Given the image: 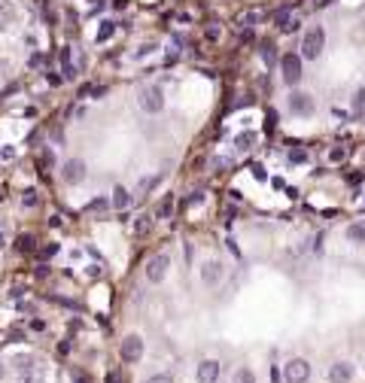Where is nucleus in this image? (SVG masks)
Masks as SVG:
<instances>
[{
	"label": "nucleus",
	"mask_w": 365,
	"mask_h": 383,
	"mask_svg": "<svg viewBox=\"0 0 365 383\" xmlns=\"http://www.w3.org/2000/svg\"><path fill=\"white\" fill-rule=\"evenodd\" d=\"M323 46H326V31H323L320 25L307 28L304 37H301V58H307V61L320 58V55H323Z\"/></svg>",
	"instance_id": "nucleus-1"
},
{
	"label": "nucleus",
	"mask_w": 365,
	"mask_h": 383,
	"mask_svg": "<svg viewBox=\"0 0 365 383\" xmlns=\"http://www.w3.org/2000/svg\"><path fill=\"white\" fill-rule=\"evenodd\" d=\"M301 55H295V52H286V55H280V73H283V82L289 85H299L301 82Z\"/></svg>",
	"instance_id": "nucleus-2"
},
{
	"label": "nucleus",
	"mask_w": 365,
	"mask_h": 383,
	"mask_svg": "<svg viewBox=\"0 0 365 383\" xmlns=\"http://www.w3.org/2000/svg\"><path fill=\"white\" fill-rule=\"evenodd\" d=\"M167 268H170V255H165V253L152 255L149 262H146V280L149 283H162L165 277H167Z\"/></svg>",
	"instance_id": "nucleus-3"
},
{
	"label": "nucleus",
	"mask_w": 365,
	"mask_h": 383,
	"mask_svg": "<svg viewBox=\"0 0 365 383\" xmlns=\"http://www.w3.org/2000/svg\"><path fill=\"white\" fill-rule=\"evenodd\" d=\"M307 377H310V365L304 359H292V362L283 365V380L286 383H304Z\"/></svg>",
	"instance_id": "nucleus-4"
},
{
	"label": "nucleus",
	"mask_w": 365,
	"mask_h": 383,
	"mask_svg": "<svg viewBox=\"0 0 365 383\" xmlns=\"http://www.w3.org/2000/svg\"><path fill=\"white\" fill-rule=\"evenodd\" d=\"M140 107L146 113H162L165 110V95H162L159 85H149V89L140 92Z\"/></svg>",
	"instance_id": "nucleus-5"
},
{
	"label": "nucleus",
	"mask_w": 365,
	"mask_h": 383,
	"mask_svg": "<svg viewBox=\"0 0 365 383\" xmlns=\"http://www.w3.org/2000/svg\"><path fill=\"white\" fill-rule=\"evenodd\" d=\"M119 353H122V362H137V359L143 356V341H140V335H128L125 341H122Z\"/></svg>",
	"instance_id": "nucleus-6"
},
{
	"label": "nucleus",
	"mask_w": 365,
	"mask_h": 383,
	"mask_svg": "<svg viewBox=\"0 0 365 383\" xmlns=\"http://www.w3.org/2000/svg\"><path fill=\"white\" fill-rule=\"evenodd\" d=\"M289 110H292L295 116H310V113H314V100H310V95H304V92H292Z\"/></svg>",
	"instance_id": "nucleus-7"
},
{
	"label": "nucleus",
	"mask_w": 365,
	"mask_h": 383,
	"mask_svg": "<svg viewBox=\"0 0 365 383\" xmlns=\"http://www.w3.org/2000/svg\"><path fill=\"white\" fill-rule=\"evenodd\" d=\"M61 177H64V183H70V186H76V183H82L85 180V164L79 161V159H70L64 164V170H61Z\"/></svg>",
	"instance_id": "nucleus-8"
},
{
	"label": "nucleus",
	"mask_w": 365,
	"mask_h": 383,
	"mask_svg": "<svg viewBox=\"0 0 365 383\" xmlns=\"http://www.w3.org/2000/svg\"><path fill=\"white\" fill-rule=\"evenodd\" d=\"M274 25H277V31H280V33H292V31H299V19H295V15L289 12V6H283L280 12H277L274 15Z\"/></svg>",
	"instance_id": "nucleus-9"
},
{
	"label": "nucleus",
	"mask_w": 365,
	"mask_h": 383,
	"mask_svg": "<svg viewBox=\"0 0 365 383\" xmlns=\"http://www.w3.org/2000/svg\"><path fill=\"white\" fill-rule=\"evenodd\" d=\"M219 371H222V365L213 362V359H207L198 365V383H216L219 380Z\"/></svg>",
	"instance_id": "nucleus-10"
},
{
	"label": "nucleus",
	"mask_w": 365,
	"mask_h": 383,
	"mask_svg": "<svg viewBox=\"0 0 365 383\" xmlns=\"http://www.w3.org/2000/svg\"><path fill=\"white\" fill-rule=\"evenodd\" d=\"M201 280H204L207 286H216V283L222 280V265H219V262H204V265H201Z\"/></svg>",
	"instance_id": "nucleus-11"
},
{
	"label": "nucleus",
	"mask_w": 365,
	"mask_h": 383,
	"mask_svg": "<svg viewBox=\"0 0 365 383\" xmlns=\"http://www.w3.org/2000/svg\"><path fill=\"white\" fill-rule=\"evenodd\" d=\"M259 19H262V12H259V9H243V12L237 15V19H234V25H237L240 31H243V28L250 31V28H253V25H256Z\"/></svg>",
	"instance_id": "nucleus-12"
},
{
	"label": "nucleus",
	"mask_w": 365,
	"mask_h": 383,
	"mask_svg": "<svg viewBox=\"0 0 365 383\" xmlns=\"http://www.w3.org/2000/svg\"><path fill=\"white\" fill-rule=\"evenodd\" d=\"M329 377H332L335 383H347V380L353 377V368H350L347 362H338V365H332V371H329Z\"/></svg>",
	"instance_id": "nucleus-13"
},
{
	"label": "nucleus",
	"mask_w": 365,
	"mask_h": 383,
	"mask_svg": "<svg viewBox=\"0 0 365 383\" xmlns=\"http://www.w3.org/2000/svg\"><path fill=\"white\" fill-rule=\"evenodd\" d=\"M259 55H262V61L271 67V64H280V55H277V46L271 40H265L262 46H259Z\"/></svg>",
	"instance_id": "nucleus-14"
},
{
	"label": "nucleus",
	"mask_w": 365,
	"mask_h": 383,
	"mask_svg": "<svg viewBox=\"0 0 365 383\" xmlns=\"http://www.w3.org/2000/svg\"><path fill=\"white\" fill-rule=\"evenodd\" d=\"M128 204H131V195H128V192L122 189V186H116V189H113V207H119V210H125Z\"/></svg>",
	"instance_id": "nucleus-15"
},
{
	"label": "nucleus",
	"mask_w": 365,
	"mask_h": 383,
	"mask_svg": "<svg viewBox=\"0 0 365 383\" xmlns=\"http://www.w3.org/2000/svg\"><path fill=\"white\" fill-rule=\"evenodd\" d=\"M347 237L353 243H365V222H353L350 228H347Z\"/></svg>",
	"instance_id": "nucleus-16"
},
{
	"label": "nucleus",
	"mask_w": 365,
	"mask_h": 383,
	"mask_svg": "<svg viewBox=\"0 0 365 383\" xmlns=\"http://www.w3.org/2000/svg\"><path fill=\"white\" fill-rule=\"evenodd\" d=\"M107 207H110V201H107V198H95V201H89V204H85V213H103Z\"/></svg>",
	"instance_id": "nucleus-17"
},
{
	"label": "nucleus",
	"mask_w": 365,
	"mask_h": 383,
	"mask_svg": "<svg viewBox=\"0 0 365 383\" xmlns=\"http://www.w3.org/2000/svg\"><path fill=\"white\" fill-rule=\"evenodd\" d=\"M113 33H116V22H103L100 31H98V43H107Z\"/></svg>",
	"instance_id": "nucleus-18"
},
{
	"label": "nucleus",
	"mask_w": 365,
	"mask_h": 383,
	"mask_svg": "<svg viewBox=\"0 0 365 383\" xmlns=\"http://www.w3.org/2000/svg\"><path fill=\"white\" fill-rule=\"evenodd\" d=\"M12 19V6L6 3V0H0V31L6 28V22Z\"/></svg>",
	"instance_id": "nucleus-19"
},
{
	"label": "nucleus",
	"mask_w": 365,
	"mask_h": 383,
	"mask_svg": "<svg viewBox=\"0 0 365 383\" xmlns=\"http://www.w3.org/2000/svg\"><path fill=\"white\" fill-rule=\"evenodd\" d=\"M19 383H43V374L33 371V368H31V371H22V380H19Z\"/></svg>",
	"instance_id": "nucleus-20"
},
{
	"label": "nucleus",
	"mask_w": 365,
	"mask_h": 383,
	"mask_svg": "<svg viewBox=\"0 0 365 383\" xmlns=\"http://www.w3.org/2000/svg\"><path fill=\"white\" fill-rule=\"evenodd\" d=\"M234 383H256V374H253L250 368H243V371L234 374Z\"/></svg>",
	"instance_id": "nucleus-21"
},
{
	"label": "nucleus",
	"mask_w": 365,
	"mask_h": 383,
	"mask_svg": "<svg viewBox=\"0 0 365 383\" xmlns=\"http://www.w3.org/2000/svg\"><path fill=\"white\" fill-rule=\"evenodd\" d=\"M15 247H19L22 253H31V250H33V237H31V234H22V237H19V243H15Z\"/></svg>",
	"instance_id": "nucleus-22"
},
{
	"label": "nucleus",
	"mask_w": 365,
	"mask_h": 383,
	"mask_svg": "<svg viewBox=\"0 0 365 383\" xmlns=\"http://www.w3.org/2000/svg\"><path fill=\"white\" fill-rule=\"evenodd\" d=\"M52 161H55V155H52V152L46 149V152L40 155V161H37V164H40V170H49V167H52Z\"/></svg>",
	"instance_id": "nucleus-23"
},
{
	"label": "nucleus",
	"mask_w": 365,
	"mask_h": 383,
	"mask_svg": "<svg viewBox=\"0 0 365 383\" xmlns=\"http://www.w3.org/2000/svg\"><path fill=\"white\" fill-rule=\"evenodd\" d=\"M253 143H256V134H250V131L237 137V146H240V149H247V146H253Z\"/></svg>",
	"instance_id": "nucleus-24"
},
{
	"label": "nucleus",
	"mask_w": 365,
	"mask_h": 383,
	"mask_svg": "<svg viewBox=\"0 0 365 383\" xmlns=\"http://www.w3.org/2000/svg\"><path fill=\"white\" fill-rule=\"evenodd\" d=\"M289 161H295V164L307 161V152H304V149H289Z\"/></svg>",
	"instance_id": "nucleus-25"
},
{
	"label": "nucleus",
	"mask_w": 365,
	"mask_h": 383,
	"mask_svg": "<svg viewBox=\"0 0 365 383\" xmlns=\"http://www.w3.org/2000/svg\"><path fill=\"white\" fill-rule=\"evenodd\" d=\"M134 231H137V234H146V231H149V219H146V216H140V219L134 222Z\"/></svg>",
	"instance_id": "nucleus-26"
},
{
	"label": "nucleus",
	"mask_w": 365,
	"mask_h": 383,
	"mask_svg": "<svg viewBox=\"0 0 365 383\" xmlns=\"http://www.w3.org/2000/svg\"><path fill=\"white\" fill-rule=\"evenodd\" d=\"M22 201H25V207L40 204V198H37V192H33V189H28V192H25V198H22Z\"/></svg>",
	"instance_id": "nucleus-27"
},
{
	"label": "nucleus",
	"mask_w": 365,
	"mask_h": 383,
	"mask_svg": "<svg viewBox=\"0 0 365 383\" xmlns=\"http://www.w3.org/2000/svg\"><path fill=\"white\" fill-rule=\"evenodd\" d=\"M353 107H356V110H365V85L356 92V97H353Z\"/></svg>",
	"instance_id": "nucleus-28"
},
{
	"label": "nucleus",
	"mask_w": 365,
	"mask_h": 383,
	"mask_svg": "<svg viewBox=\"0 0 365 383\" xmlns=\"http://www.w3.org/2000/svg\"><path fill=\"white\" fill-rule=\"evenodd\" d=\"M55 253H58V243H46V247L40 250V255H43V258H52Z\"/></svg>",
	"instance_id": "nucleus-29"
},
{
	"label": "nucleus",
	"mask_w": 365,
	"mask_h": 383,
	"mask_svg": "<svg viewBox=\"0 0 365 383\" xmlns=\"http://www.w3.org/2000/svg\"><path fill=\"white\" fill-rule=\"evenodd\" d=\"M146 383H173V377H170V374H155V377H149Z\"/></svg>",
	"instance_id": "nucleus-30"
},
{
	"label": "nucleus",
	"mask_w": 365,
	"mask_h": 383,
	"mask_svg": "<svg viewBox=\"0 0 365 383\" xmlns=\"http://www.w3.org/2000/svg\"><path fill=\"white\" fill-rule=\"evenodd\" d=\"M344 155H347V149H344V146H341V149L335 146L332 152H329V159H332V161H341V159H344Z\"/></svg>",
	"instance_id": "nucleus-31"
},
{
	"label": "nucleus",
	"mask_w": 365,
	"mask_h": 383,
	"mask_svg": "<svg viewBox=\"0 0 365 383\" xmlns=\"http://www.w3.org/2000/svg\"><path fill=\"white\" fill-rule=\"evenodd\" d=\"M170 210H173V201H170V198H167V201H165V204H162V207H159V216H162V219H165V216H167V213H170Z\"/></svg>",
	"instance_id": "nucleus-32"
},
{
	"label": "nucleus",
	"mask_w": 365,
	"mask_h": 383,
	"mask_svg": "<svg viewBox=\"0 0 365 383\" xmlns=\"http://www.w3.org/2000/svg\"><path fill=\"white\" fill-rule=\"evenodd\" d=\"M58 61H61V67H64V64H70V49H67V46L58 52Z\"/></svg>",
	"instance_id": "nucleus-33"
},
{
	"label": "nucleus",
	"mask_w": 365,
	"mask_h": 383,
	"mask_svg": "<svg viewBox=\"0 0 365 383\" xmlns=\"http://www.w3.org/2000/svg\"><path fill=\"white\" fill-rule=\"evenodd\" d=\"M43 55H40V52H33V55H31V67H43Z\"/></svg>",
	"instance_id": "nucleus-34"
},
{
	"label": "nucleus",
	"mask_w": 365,
	"mask_h": 383,
	"mask_svg": "<svg viewBox=\"0 0 365 383\" xmlns=\"http://www.w3.org/2000/svg\"><path fill=\"white\" fill-rule=\"evenodd\" d=\"M207 40H219V28H213V25L207 28Z\"/></svg>",
	"instance_id": "nucleus-35"
},
{
	"label": "nucleus",
	"mask_w": 365,
	"mask_h": 383,
	"mask_svg": "<svg viewBox=\"0 0 365 383\" xmlns=\"http://www.w3.org/2000/svg\"><path fill=\"white\" fill-rule=\"evenodd\" d=\"M277 125V113L274 110H268V128H274Z\"/></svg>",
	"instance_id": "nucleus-36"
},
{
	"label": "nucleus",
	"mask_w": 365,
	"mask_h": 383,
	"mask_svg": "<svg viewBox=\"0 0 365 383\" xmlns=\"http://www.w3.org/2000/svg\"><path fill=\"white\" fill-rule=\"evenodd\" d=\"M253 173H256V180H265V170L259 167V164H253Z\"/></svg>",
	"instance_id": "nucleus-37"
},
{
	"label": "nucleus",
	"mask_w": 365,
	"mask_h": 383,
	"mask_svg": "<svg viewBox=\"0 0 365 383\" xmlns=\"http://www.w3.org/2000/svg\"><path fill=\"white\" fill-rule=\"evenodd\" d=\"M201 201H204V195H201V192H195V195L189 198V204H201Z\"/></svg>",
	"instance_id": "nucleus-38"
},
{
	"label": "nucleus",
	"mask_w": 365,
	"mask_h": 383,
	"mask_svg": "<svg viewBox=\"0 0 365 383\" xmlns=\"http://www.w3.org/2000/svg\"><path fill=\"white\" fill-rule=\"evenodd\" d=\"M6 247V237H3V231H0V250H3Z\"/></svg>",
	"instance_id": "nucleus-39"
},
{
	"label": "nucleus",
	"mask_w": 365,
	"mask_h": 383,
	"mask_svg": "<svg viewBox=\"0 0 365 383\" xmlns=\"http://www.w3.org/2000/svg\"><path fill=\"white\" fill-rule=\"evenodd\" d=\"M76 383H89V377H82V374H76Z\"/></svg>",
	"instance_id": "nucleus-40"
}]
</instances>
